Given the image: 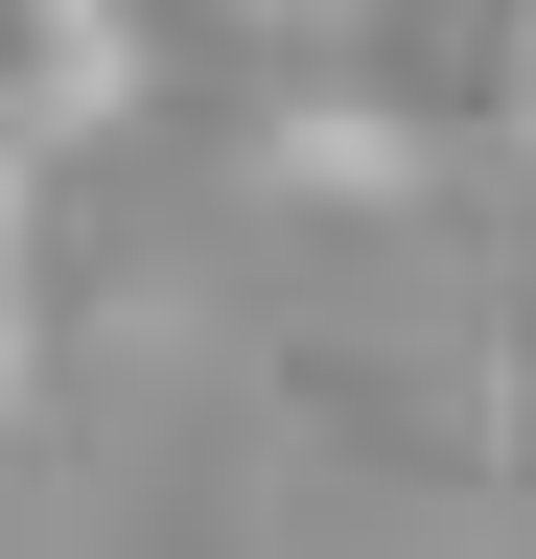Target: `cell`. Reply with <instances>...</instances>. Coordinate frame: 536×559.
Segmentation results:
<instances>
[{
    "label": "cell",
    "mask_w": 536,
    "mask_h": 559,
    "mask_svg": "<svg viewBox=\"0 0 536 559\" xmlns=\"http://www.w3.org/2000/svg\"><path fill=\"white\" fill-rule=\"evenodd\" d=\"M94 94V0H0V140Z\"/></svg>",
    "instance_id": "1"
}]
</instances>
